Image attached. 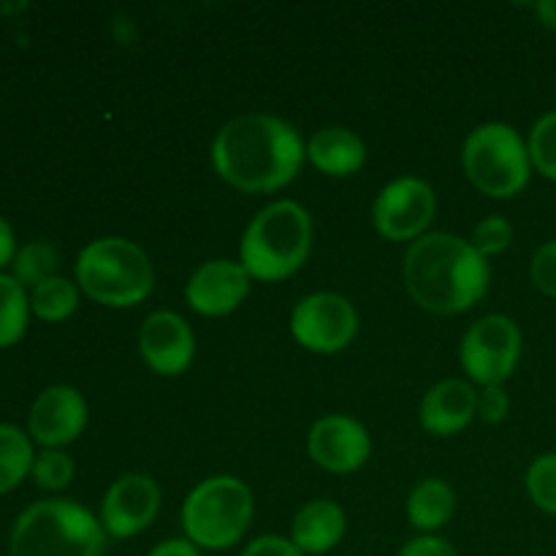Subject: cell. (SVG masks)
<instances>
[{
  "label": "cell",
  "instance_id": "cell-1",
  "mask_svg": "<svg viewBox=\"0 0 556 556\" xmlns=\"http://www.w3.org/2000/svg\"><path fill=\"white\" fill-rule=\"evenodd\" d=\"M307 147L286 119L275 114H242L217 130L212 166L223 182L242 193H275L302 168Z\"/></svg>",
  "mask_w": 556,
  "mask_h": 556
},
{
  "label": "cell",
  "instance_id": "cell-2",
  "mask_svg": "<svg viewBox=\"0 0 556 556\" xmlns=\"http://www.w3.org/2000/svg\"><path fill=\"white\" fill-rule=\"evenodd\" d=\"M405 288L413 302L434 315L467 313L489 291L492 269L470 239L432 231L405 253Z\"/></svg>",
  "mask_w": 556,
  "mask_h": 556
},
{
  "label": "cell",
  "instance_id": "cell-3",
  "mask_svg": "<svg viewBox=\"0 0 556 556\" xmlns=\"http://www.w3.org/2000/svg\"><path fill=\"white\" fill-rule=\"evenodd\" d=\"M313 250V220L296 201L264 206L244 228L239 264L253 280L277 282L296 275Z\"/></svg>",
  "mask_w": 556,
  "mask_h": 556
},
{
  "label": "cell",
  "instance_id": "cell-4",
  "mask_svg": "<svg viewBox=\"0 0 556 556\" xmlns=\"http://www.w3.org/2000/svg\"><path fill=\"white\" fill-rule=\"evenodd\" d=\"M11 556H103L101 519L68 500L36 503L16 519L9 538Z\"/></svg>",
  "mask_w": 556,
  "mask_h": 556
},
{
  "label": "cell",
  "instance_id": "cell-5",
  "mask_svg": "<svg viewBox=\"0 0 556 556\" xmlns=\"http://www.w3.org/2000/svg\"><path fill=\"white\" fill-rule=\"evenodd\" d=\"M76 286L106 307H136L155 286V269L144 250L123 237H103L76 258Z\"/></svg>",
  "mask_w": 556,
  "mask_h": 556
},
{
  "label": "cell",
  "instance_id": "cell-6",
  "mask_svg": "<svg viewBox=\"0 0 556 556\" xmlns=\"http://www.w3.org/2000/svg\"><path fill=\"white\" fill-rule=\"evenodd\" d=\"M250 521H253V494L233 476L206 478L185 497V538L206 552H226L237 546Z\"/></svg>",
  "mask_w": 556,
  "mask_h": 556
},
{
  "label": "cell",
  "instance_id": "cell-7",
  "mask_svg": "<svg viewBox=\"0 0 556 556\" xmlns=\"http://www.w3.org/2000/svg\"><path fill=\"white\" fill-rule=\"evenodd\" d=\"M467 179L492 199H510L530 182V150L519 130L505 123L478 125L462 147Z\"/></svg>",
  "mask_w": 556,
  "mask_h": 556
},
{
  "label": "cell",
  "instance_id": "cell-8",
  "mask_svg": "<svg viewBox=\"0 0 556 556\" xmlns=\"http://www.w3.org/2000/svg\"><path fill=\"white\" fill-rule=\"evenodd\" d=\"M462 367L478 386H503L521 358V331L508 315H483L467 329L459 348Z\"/></svg>",
  "mask_w": 556,
  "mask_h": 556
},
{
  "label": "cell",
  "instance_id": "cell-9",
  "mask_svg": "<svg viewBox=\"0 0 556 556\" xmlns=\"http://www.w3.org/2000/svg\"><path fill=\"white\" fill-rule=\"evenodd\" d=\"M438 212L432 185L418 177H400L386 185L372 204L375 231L389 242H416L427 237Z\"/></svg>",
  "mask_w": 556,
  "mask_h": 556
},
{
  "label": "cell",
  "instance_id": "cell-10",
  "mask_svg": "<svg viewBox=\"0 0 556 556\" xmlns=\"http://www.w3.org/2000/svg\"><path fill=\"white\" fill-rule=\"evenodd\" d=\"M358 331L356 307L340 293H309L293 307L291 334L309 353H340Z\"/></svg>",
  "mask_w": 556,
  "mask_h": 556
},
{
  "label": "cell",
  "instance_id": "cell-11",
  "mask_svg": "<svg viewBox=\"0 0 556 556\" xmlns=\"http://www.w3.org/2000/svg\"><path fill=\"white\" fill-rule=\"evenodd\" d=\"M161 510V489L144 472L119 476L101 503V527L112 538H136L155 521Z\"/></svg>",
  "mask_w": 556,
  "mask_h": 556
},
{
  "label": "cell",
  "instance_id": "cell-12",
  "mask_svg": "<svg viewBox=\"0 0 556 556\" xmlns=\"http://www.w3.org/2000/svg\"><path fill=\"white\" fill-rule=\"evenodd\" d=\"M307 451L318 467L334 476H348L364 467L372 454L369 432L348 416H324L307 434Z\"/></svg>",
  "mask_w": 556,
  "mask_h": 556
},
{
  "label": "cell",
  "instance_id": "cell-13",
  "mask_svg": "<svg viewBox=\"0 0 556 556\" xmlns=\"http://www.w3.org/2000/svg\"><path fill=\"white\" fill-rule=\"evenodd\" d=\"M250 280L253 277L237 261H206L190 275L188 286H185V299L193 313L204 315V318H223L248 299Z\"/></svg>",
  "mask_w": 556,
  "mask_h": 556
},
{
  "label": "cell",
  "instance_id": "cell-14",
  "mask_svg": "<svg viewBox=\"0 0 556 556\" xmlns=\"http://www.w3.org/2000/svg\"><path fill=\"white\" fill-rule=\"evenodd\" d=\"M87 427V402L74 386H52L36 396L27 416L33 440L43 448L60 451L74 443Z\"/></svg>",
  "mask_w": 556,
  "mask_h": 556
},
{
  "label": "cell",
  "instance_id": "cell-15",
  "mask_svg": "<svg viewBox=\"0 0 556 556\" xmlns=\"http://www.w3.org/2000/svg\"><path fill=\"white\" fill-rule=\"evenodd\" d=\"M139 353L147 367L157 375H182L195 356V337L188 320L177 313L147 315L139 331Z\"/></svg>",
  "mask_w": 556,
  "mask_h": 556
},
{
  "label": "cell",
  "instance_id": "cell-16",
  "mask_svg": "<svg viewBox=\"0 0 556 556\" xmlns=\"http://www.w3.org/2000/svg\"><path fill=\"white\" fill-rule=\"evenodd\" d=\"M478 416V391L470 380L448 378L440 380L438 386L424 394L421 410V427L429 434H438V438H451V434H459L462 429L470 427L472 418Z\"/></svg>",
  "mask_w": 556,
  "mask_h": 556
},
{
  "label": "cell",
  "instance_id": "cell-17",
  "mask_svg": "<svg viewBox=\"0 0 556 556\" xmlns=\"http://www.w3.org/2000/svg\"><path fill=\"white\" fill-rule=\"evenodd\" d=\"M345 530V510L334 500H313L293 516L291 543L304 556H320L340 546Z\"/></svg>",
  "mask_w": 556,
  "mask_h": 556
},
{
  "label": "cell",
  "instance_id": "cell-18",
  "mask_svg": "<svg viewBox=\"0 0 556 556\" xmlns=\"http://www.w3.org/2000/svg\"><path fill=\"white\" fill-rule=\"evenodd\" d=\"M307 157L318 172L329 177H351L367 163V147L362 136L342 125H329L320 128L313 139L307 141Z\"/></svg>",
  "mask_w": 556,
  "mask_h": 556
},
{
  "label": "cell",
  "instance_id": "cell-19",
  "mask_svg": "<svg viewBox=\"0 0 556 556\" xmlns=\"http://www.w3.org/2000/svg\"><path fill=\"white\" fill-rule=\"evenodd\" d=\"M456 514V494L440 478H427V481L418 483L416 489L407 497V519L416 530H421L424 535H434L438 530H443Z\"/></svg>",
  "mask_w": 556,
  "mask_h": 556
},
{
  "label": "cell",
  "instance_id": "cell-20",
  "mask_svg": "<svg viewBox=\"0 0 556 556\" xmlns=\"http://www.w3.org/2000/svg\"><path fill=\"white\" fill-rule=\"evenodd\" d=\"M33 462L36 454L30 438L20 427L0 424V494H9L11 489L20 486L33 470Z\"/></svg>",
  "mask_w": 556,
  "mask_h": 556
},
{
  "label": "cell",
  "instance_id": "cell-21",
  "mask_svg": "<svg viewBox=\"0 0 556 556\" xmlns=\"http://www.w3.org/2000/svg\"><path fill=\"white\" fill-rule=\"evenodd\" d=\"M76 307H79V286L60 275L36 286L30 293V309L47 324L71 318Z\"/></svg>",
  "mask_w": 556,
  "mask_h": 556
},
{
  "label": "cell",
  "instance_id": "cell-22",
  "mask_svg": "<svg viewBox=\"0 0 556 556\" xmlns=\"http://www.w3.org/2000/svg\"><path fill=\"white\" fill-rule=\"evenodd\" d=\"M30 299L25 288L9 275H0V348H9L25 337Z\"/></svg>",
  "mask_w": 556,
  "mask_h": 556
},
{
  "label": "cell",
  "instance_id": "cell-23",
  "mask_svg": "<svg viewBox=\"0 0 556 556\" xmlns=\"http://www.w3.org/2000/svg\"><path fill=\"white\" fill-rule=\"evenodd\" d=\"M11 266H14V275L11 277L22 288H36L41 282L58 277V253H54V248L49 242H30L22 250H16Z\"/></svg>",
  "mask_w": 556,
  "mask_h": 556
},
{
  "label": "cell",
  "instance_id": "cell-24",
  "mask_svg": "<svg viewBox=\"0 0 556 556\" xmlns=\"http://www.w3.org/2000/svg\"><path fill=\"white\" fill-rule=\"evenodd\" d=\"M527 150H530L532 168H538L543 177L556 182V112L543 114L538 119L530 141H527Z\"/></svg>",
  "mask_w": 556,
  "mask_h": 556
},
{
  "label": "cell",
  "instance_id": "cell-25",
  "mask_svg": "<svg viewBox=\"0 0 556 556\" xmlns=\"http://www.w3.org/2000/svg\"><path fill=\"white\" fill-rule=\"evenodd\" d=\"M530 500L548 516H556V454H543L527 470Z\"/></svg>",
  "mask_w": 556,
  "mask_h": 556
},
{
  "label": "cell",
  "instance_id": "cell-26",
  "mask_svg": "<svg viewBox=\"0 0 556 556\" xmlns=\"http://www.w3.org/2000/svg\"><path fill=\"white\" fill-rule=\"evenodd\" d=\"M30 476L33 481L41 489H47V492H60V489H65L74 481V462H71V456H65L63 451H41V454L36 456V462H33Z\"/></svg>",
  "mask_w": 556,
  "mask_h": 556
},
{
  "label": "cell",
  "instance_id": "cell-27",
  "mask_svg": "<svg viewBox=\"0 0 556 556\" xmlns=\"http://www.w3.org/2000/svg\"><path fill=\"white\" fill-rule=\"evenodd\" d=\"M470 242L483 258H492V255L505 253L510 248V242H514V226L503 215H489L478 223Z\"/></svg>",
  "mask_w": 556,
  "mask_h": 556
},
{
  "label": "cell",
  "instance_id": "cell-28",
  "mask_svg": "<svg viewBox=\"0 0 556 556\" xmlns=\"http://www.w3.org/2000/svg\"><path fill=\"white\" fill-rule=\"evenodd\" d=\"M530 277L538 291L556 299V239L538 250L530 266Z\"/></svg>",
  "mask_w": 556,
  "mask_h": 556
},
{
  "label": "cell",
  "instance_id": "cell-29",
  "mask_svg": "<svg viewBox=\"0 0 556 556\" xmlns=\"http://www.w3.org/2000/svg\"><path fill=\"white\" fill-rule=\"evenodd\" d=\"M508 410L510 400L503 386H486V389L478 391V418H483L486 424H500L505 421Z\"/></svg>",
  "mask_w": 556,
  "mask_h": 556
},
{
  "label": "cell",
  "instance_id": "cell-30",
  "mask_svg": "<svg viewBox=\"0 0 556 556\" xmlns=\"http://www.w3.org/2000/svg\"><path fill=\"white\" fill-rule=\"evenodd\" d=\"M242 556H304L291 543V538L280 535H261L253 543H248Z\"/></svg>",
  "mask_w": 556,
  "mask_h": 556
},
{
  "label": "cell",
  "instance_id": "cell-31",
  "mask_svg": "<svg viewBox=\"0 0 556 556\" xmlns=\"http://www.w3.org/2000/svg\"><path fill=\"white\" fill-rule=\"evenodd\" d=\"M396 556H459L456 548L451 546L445 538L440 535H418L410 543L402 546V552Z\"/></svg>",
  "mask_w": 556,
  "mask_h": 556
},
{
  "label": "cell",
  "instance_id": "cell-32",
  "mask_svg": "<svg viewBox=\"0 0 556 556\" xmlns=\"http://www.w3.org/2000/svg\"><path fill=\"white\" fill-rule=\"evenodd\" d=\"M150 556H201V548L193 546L188 538H172V541L157 543Z\"/></svg>",
  "mask_w": 556,
  "mask_h": 556
},
{
  "label": "cell",
  "instance_id": "cell-33",
  "mask_svg": "<svg viewBox=\"0 0 556 556\" xmlns=\"http://www.w3.org/2000/svg\"><path fill=\"white\" fill-rule=\"evenodd\" d=\"M16 248H14V231H11L9 223L0 217V269H3L9 261H14Z\"/></svg>",
  "mask_w": 556,
  "mask_h": 556
},
{
  "label": "cell",
  "instance_id": "cell-34",
  "mask_svg": "<svg viewBox=\"0 0 556 556\" xmlns=\"http://www.w3.org/2000/svg\"><path fill=\"white\" fill-rule=\"evenodd\" d=\"M535 14L548 30H556V0H541V3L535 5Z\"/></svg>",
  "mask_w": 556,
  "mask_h": 556
}]
</instances>
